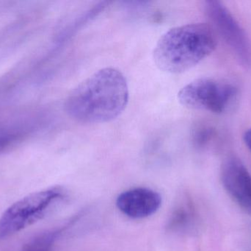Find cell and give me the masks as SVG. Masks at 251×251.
<instances>
[{"mask_svg": "<svg viewBox=\"0 0 251 251\" xmlns=\"http://www.w3.org/2000/svg\"><path fill=\"white\" fill-rule=\"evenodd\" d=\"M216 45L215 32L206 24L175 27L158 40L153 52V61L167 73H182L212 54Z\"/></svg>", "mask_w": 251, "mask_h": 251, "instance_id": "2", "label": "cell"}, {"mask_svg": "<svg viewBox=\"0 0 251 251\" xmlns=\"http://www.w3.org/2000/svg\"><path fill=\"white\" fill-rule=\"evenodd\" d=\"M128 97V84L123 73L116 68H103L69 93L65 109L77 122L104 123L122 114Z\"/></svg>", "mask_w": 251, "mask_h": 251, "instance_id": "1", "label": "cell"}, {"mask_svg": "<svg viewBox=\"0 0 251 251\" xmlns=\"http://www.w3.org/2000/svg\"><path fill=\"white\" fill-rule=\"evenodd\" d=\"M65 197L63 187H53L18 200L0 218V239L7 238L41 221Z\"/></svg>", "mask_w": 251, "mask_h": 251, "instance_id": "3", "label": "cell"}, {"mask_svg": "<svg viewBox=\"0 0 251 251\" xmlns=\"http://www.w3.org/2000/svg\"><path fill=\"white\" fill-rule=\"evenodd\" d=\"M221 181L231 198L251 215V175L243 162L229 157L223 163Z\"/></svg>", "mask_w": 251, "mask_h": 251, "instance_id": "6", "label": "cell"}, {"mask_svg": "<svg viewBox=\"0 0 251 251\" xmlns=\"http://www.w3.org/2000/svg\"><path fill=\"white\" fill-rule=\"evenodd\" d=\"M72 222L62 228L47 230L31 239L25 245L22 251H51L58 240L62 232L69 226Z\"/></svg>", "mask_w": 251, "mask_h": 251, "instance_id": "8", "label": "cell"}, {"mask_svg": "<svg viewBox=\"0 0 251 251\" xmlns=\"http://www.w3.org/2000/svg\"><path fill=\"white\" fill-rule=\"evenodd\" d=\"M243 139H244L245 143L248 148L249 149L251 153V128L248 129L245 132L244 136H243Z\"/></svg>", "mask_w": 251, "mask_h": 251, "instance_id": "10", "label": "cell"}, {"mask_svg": "<svg viewBox=\"0 0 251 251\" xmlns=\"http://www.w3.org/2000/svg\"><path fill=\"white\" fill-rule=\"evenodd\" d=\"M162 196L149 188L131 189L118 196V209L128 218L143 219L156 213L162 205Z\"/></svg>", "mask_w": 251, "mask_h": 251, "instance_id": "7", "label": "cell"}, {"mask_svg": "<svg viewBox=\"0 0 251 251\" xmlns=\"http://www.w3.org/2000/svg\"></svg>", "mask_w": 251, "mask_h": 251, "instance_id": "11", "label": "cell"}, {"mask_svg": "<svg viewBox=\"0 0 251 251\" xmlns=\"http://www.w3.org/2000/svg\"><path fill=\"white\" fill-rule=\"evenodd\" d=\"M195 215L193 209L188 204L181 205L175 209L170 221V227L173 229L184 231L190 228L194 222Z\"/></svg>", "mask_w": 251, "mask_h": 251, "instance_id": "9", "label": "cell"}, {"mask_svg": "<svg viewBox=\"0 0 251 251\" xmlns=\"http://www.w3.org/2000/svg\"><path fill=\"white\" fill-rule=\"evenodd\" d=\"M205 8L209 19L240 63L251 68V43L241 25L221 1H207Z\"/></svg>", "mask_w": 251, "mask_h": 251, "instance_id": "5", "label": "cell"}, {"mask_svg": "<svg viewBox=\"0 0 251 251\" xmlns=\"http://www.w3.org/2000/svg\"><path fill=\"white\" fill-rule=\"evenodd\" d=\"M238 93L237 87L228 81L201 78L184 85L178 100L187 109L224 113L232 107Z\"/></svg>", "mask_w": 251, "mask_h": 251, "instance_id": "4", "label": "cell"}]
</instances>
